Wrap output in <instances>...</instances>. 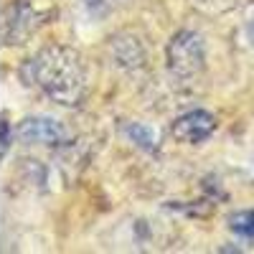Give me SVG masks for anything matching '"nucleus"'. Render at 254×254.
Wrapping results in <instances>:
<instances>
[{"instance_id": "f257e3e1", "label": "nucleus", "mask_w": 254, "mask_h": 254, "mask_svg": "<svg viewBox=\"0 0 254 254\" xmlns=\"http://www.w3.org/2000/svg\"><path fill=\"white\" fill-rule=\"evenodd\" d=\"M20 76L28 87H36L51 102L66 104V107H76L87 89L81 56L66 46L41 49L33 59L23 64Z\"/></svg>"}, {"instance_id": "f03ea898", "label": "nucleus", "mask_w": 254, "mask_h": 254, "mask_svg": "<svg viewBox=\"0 0 254 254\" xmlns=\"http://www.w3.org/2000/svg\"><path fill=\"white\" fill-rule=\"evenodd\" d=\"M168 69L178 79H193L203 69V41L193 31H178L168 44Z\"/></svg>"}, {"instance_id": "7ed1b4c3", "label": "nucleus", "mask_w": 254, "mask_h": 254, "mask_svg": "<svg viewBox=\"0 0 254 254\" xmlns=\"http://www.w3.org/2000/svg\"><path fill=\"white\" fill-rule=\"evenodd\" d=\"M46 23V13H38L31 0H15L8 8L3 20V44L5 46H20Z\"/></svg>"}, {"instance_id": "20e7f679", "label": "nucleus", "mask_w": 254, "mask_h": 254, "mask_svg": "<svg viewBox=\"0 0 254 254\" xmlns=\"http://www.w3.org/2000/svg\"><path fill=\"white\" fill-rule=\"evenodd\" d=\"M214 130H216V117L206 110H190V112L176 117L171 125L173 140H178L183 145H198L214 135Z\"/></svg>"}, {"instance_id": "39448f33", "label": "nucleus", "mask_w": 254, "mask_h": 254, "mask_svg": "<svg viewBox=\"0 0 254 254\" xmlns=\"http://www.w3.org/2000/svg\"><path fill=\"white\" fill-rule=\"evenodd\" d=\"M18 137L23 142H33V145H59L66 137V130H64L61 122L44 117V115H36V117H26L18 125Z\"/></svg>"}, {"instance_id": "423d86ee", "label": "nucleus", "mask_w": 254, "mask_h": 254, "mask_svg": "<svg viewBox=\"0 0 254 254\" xmlns=\"http://www.w3.org/2000/svg\"><path fill=\"white\" fill-rule=\"evenodd\" d=\"M122 132H125V137L130 140V142H135L140 150L155 153L158 147H160V137H158V132L153 130V127L142 125V122H125V125H122Z\"/></svg>"}, {"instance_id": "0eeeda50", "label": "nucleus", "mask_w": 254, "mask_h": 254, "mask_svg": "<svg viewBox=\"0 0 254 254\" xmlns=\"http://www.w3.org/2000/svg\"><path fill=\"white\" fill-rule=\"evenodd\" d=\"M229 229L231 234L244 239L247 244L254 247V208H247V211H237V214L229 216Z\"/></svg>"}, {"instance_id": "6e6552de", "label": "nucleus", "mask_w": 254, "mask_h": 254, "mask_svg": "<svg viewBox=\"0 0 254 254\" xmlns=\"http://www.w3.org/2000/svg\"><path fill=\"white\" fill-rule=\"evenodd\" d=\"M117 3H125V0H84V8H87L89 15H104V13H110Z\"/></svg>"}, {"instance_id": "1a4fd4ad", "label": "nucleus", "mask_w": 254, "mask_h": 254, "mask_svg": "<svg viewBox=\"0 0 254 254\" xmlns=\"http://www.w3.org/2000/svg\"><path fill=\"white\" fill-rule=\"evenodd\" d=\"M8 145H10V137H8V122H3V155L8 153Z\"/></svg>"}, {"instance_id": "9d476101", "label": "nucleus", "mask_w": 254, "mask_h": 254, "mask_svg": "<svg viewBox=\"0 0 254 254\" xmlns=\"http://www.w3.org/2000/svg\"><path fill=\"white\" fill-rule=\"evenodd\" d=\"M247 36H249V41H252V44H254V15L247 20Z\"/></svg>"}]
</instances>
